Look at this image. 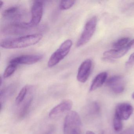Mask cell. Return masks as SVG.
Segmentation results:
<instances>
[{"label":"cell","instance_id":"10","mask_svg":"<svg viewBox=\"0 0 134 134\" xmlns=\"http://www.w3.org/2000/svg\"><path fill=\"white\" fill-rule=\"evenodd\" d=\"M133 112L132 106L127 103H119L116 107L115 114L122 120H127Z\"/></svg>","mask_w":134,"mask_h":134},{"label":"cell","instance_id":"5","mask_svg":"<svg viewBox=\"0 0 134 134\" xmlns=\"http://www.w3.org/2000/svg\"><path fill=\"white\" fill-rule=\"evenodd\" d=\"M32 28L29 23L13 22L5 26L3 32L9 35H21L28 32Z\"/></svg>","mask_w":134,"mask_h":134},{"label":"cell","instance_id":"19","mask_svg":"<svg viewBox=\"0 0 134 134\" xmlns=\"http://www.w3.org/2000/svg\"><path fill=\"white\" fill-rule=\"evenodd\" d=\"M130 41V39L128 37H123L119 39L113 44V47L115 49L121 48L125 47Z\"/></svg>","mask_w":134,"mask_h":134},{"label":"cell","instance_id":"1","mask_svg":"<svg viewBox=\"0 0 134 134\" xmlns=\"http://www.w3.org/2000/svg\"><path fill=\"white\" fill-rule=\"evenodd\" d=\"M40 34H34L22 36L14 39L4 40L1 43V47L4 49L24 48L35 45L43 38Z\"/></svg>","mask_w":134,"mask_h":134},{"label":"cell","instance_id":"16","mask_svg":"<svg viewBox=\"0 0 134 134\" xmlns=\"http://www.w3.org/2000/svg\"><path fill=\"white\" fill-rule=\"evenodd\" d=\"M32 100V97L30 96L29 98H27L25 102H24L23 104L21 106L18 112V116L19 117L22 118L26 115L31 105Z\"/></svg>","mask_w":134,"mask_h":134},{"label":"cell","instance_id":"2","mask_svg":"<svg viewBox=\"0 0 134 134\" xmlns=\"http://www.w3.org/2000/svg\"><path fill=\"white\" fill-rule=\"evenodd\" d=\"M72 44L71 40L65 41L51 55L48 62V66L50 68L54 67L64 59L70 51Z\"/></svg>","mask_w":134,"mask_h":134},{"label":"cell","instance_id":"27","mask_svg":"<svg viewBox=\"0 0 134 134\" xmlns=\"http://www.w3.org/2000/svg\"><path fill=\"white\" fill-rule=\"evenodd\" d=\"M132 98L133 99H134V92L132 93Z\"/></svg>","mask_w":134,"mask_h":134},{"label":"cell","instance_id":"4","mask_svg":"<svg viewBox=\"0 0 134 134\" xmlns=\"http://www.w3.org/2000/svg\"><path fill=\"white\" fill-rule=\"evenodd\" d=\"M97 23V18L95 16L92 17L87 22L80 37L77 42V47L85 45L91 40L96 29Z\"/></svg>","mask_w":134,"mask_h":134},{"label":"cell","instance_id":"13","mask_svg":"<svg viewBox=\"0 0 134 134\" xmlns=\"http://www.w3.org/2000/svg\"><path fill=\"white\" fill-rule=\"evenodd\" d=\"M129 48L126 45L125 47L117 49H111L105 52L103 55L105 58L110 59H118L125 55L129 51Z\"/></svg>","mask_w":134,"mask_h":134},{"label":"cell","instance_id":"25","mask_svg":"<svg viewBox=\"0 0 134 134\" xmlns=\"http://www.w3.org/2000/svg\"><path fill=\"white\" fill-rule=\"evenodd\" d=\"M4 5V3L2 1H0V8L1 9V8H2V7Z\"/></svg>","mask_w":134,"mask_h":134},{"label":"cell","instance_id":"14","mask_svg":"<svg viewBox=\"0 0 134 134\" xmlns=\"http://www.w3.org/2000/svg\"><path fill=\"white\" fill-rule=\"evenodd\" d=\"M107 77L106 72H102L98 74L92 81L89 89L90 91H93L102 87L106 81Z\"/></svg>","mask_w":134,"mask_h":134},{"label":"cell","instance_id":"21","mask_svg":"<svg viewBox=\"0 0 134 134\" xmlns=\"http://www.w3.org/2000/svg\"><path fill=\"white\" fill-rule=\"evenodd\" d=\"M76 3L75 1H62L59 4V8L61 10H67L71 8Z\"/></svg>","mask_w":134,"mask_h":134},{"label":"cell","instance_id":"12","mask_svg":"<svg viewBox=\"0 0 134 134\" xmlns=\"http://www.w3.org/2000/svg\"><path fill=\"white\" fill-rule=\"evenodd\" d=\"M24 10L18 6H12L4 10L3 12V16L7 19H11L18 22L24 16Z\"/></svg>","mask_w":134,"mask_h":134},{"label":"cell","instance_id":"15","mask_svg":"<svg viewBox=\"0 0 134 134\" xmlns=\"http://www.w3.org/2000/svg\"><path fill=\"white\" fill-rule=\"evenodd\" d=\"M15 86L14 85H10L1 91V104H2L15 91Z\"/></svg>","mask_w":134,"mask_h":134},{"label":"cell","instance_id":"24","mask_svg":"<svg viewBox=\"0 0 134 134\" xmlns=\"http://www.w3.org/2000/svg\"><path fill=\"white\" fill-rule=\"evenodd\" d=\"M127 45L130 49L134 48V40L130 41Z\"/></svg>","mask_w":134,"mask_h":134},{"label":"cell","instance_id":"26","mask_svg":"<svg viewBox=\"0 0 134 134\" xmlns=\"http://www.w3.org/2000/svg\"><path fill=\"white\" fill-rule=\"evenodd\" d=\"M86 134H95L93 132L91 131H88L86 132Z\"/></svg>","mask_w":134,"mask_h":134},{"label":"cell","instance_id":"18","mask_svg":"<svg viewBox=\"0 0 134 134\" xmlns=\"http://www.w3.org/2000/svg\"><path fill=\"white\" fill-rule=\"evenodd\" d=\"M18 65L13 64L9 63V65L7 66L4 70L3 74V77L4 78H7L10 77L14 74L17 69Z\"/></svg>","mask_w":134,"mask_h":134},{"label":"cell","instance_id":"17","mask_svg":"<svg viewBox=\"0 0 134 134\" xmlns=\"http://www.w3.org/2000/svg\"><path fill=\"white\" fill-rule=\"evenodd\" d=\"M28 89V87L27 86H25L21 89L15 99V103L16 105H20L25 100L27 94Z\"/></svg>","mask_w":134,"mask_h":134},{"label":"cell","instance_id":"9","mask_svg":"<svg viewBox=\"0 0 134 134\" xmlns=\"http://www.w3.org/2000/svg\"><path fill=\"white\" fill-rule=\"evenodd\" d=\"M106 84L114 93L120 94L124 91V82L121 76L115 75L110 77L107 80Z\"/></svg>","mask_w":134,"mask_h":134},{"label":"cell","instance_id":"22","mask_svg":"<svg viewBox=\"0 0 134 134\" xmlns=\"http://www.w3.org/2000/svg\"><path fill=\"white\" fill-rule=\"evenodd\" d=\"M134 64V52L130 55L128 60L126 63V66H130Z\"/></svg>","mask_w":134,"mask_h":134},{"label":"cell","instance_id":"3","mask_svg":"<svg viewBox=\"0 0 134 134\" xmlns=\"http://www.w3.org/2000/svg\"><path fill=\"white\" fill-rule=\"evenodd\" d=\"M81 125L80 117L76 111L69 112L66 116L63 125L64 134H71L75 131H80Z\"/></svg>","mask_w":134,"mask_h":134},{"label":"cell","instance_id":"7","mask_svg":"<svg viewBox=\"0 0 134 134\" xmlns=\"http://www.w3.org/2000/svg\"><path fill=\"white\" fill-rule=\"evenodd\" d=\"M92 61L87 59L81 63L78 69L77 79L79 82L85 83L87 81L91 71Z\"/></svg>","mask_w":134,"mask_h":134},{"label":"cell","instance_id":"23","mask_svg":"<svg viewBox=\"0 0 134 134\" xmlns=\"http://www.w3.org/2000/svg\"><path fill=\"white\" fill-rule=\"evenodd\" d=\"M120 134H134V127L128 128L123 131Z\"/></svg>","mask_w":134,"mask_h":134},{"label":"cell","instance_id":"6","mask_svg":"<svg viewBox=\"0 0 134 134\" xmlns=\"http://www.w3.org/2000/svg\"><path fill=\"white\" fill-rule=\"evenodd\" d=\"M43 13V3L40 1H34L31 9V20L29 22L31 27L37 26L41 21Z\"/></svg>","mask_w":134,"mask_h":134},{"label":"cell","instance_id":"11","mask_svg":"<svg viewBox=\"0 0 134 134\" xmlns=\"http://www.w3.org/2000/svg\"><path fill=\"white\" fill-rule=\"evenodd\" d=\"M72 106V102L70 100H64L55 106L49 113L50 118L56 117L62 115L63 114L70 111Z\"/></svg>","mask_w":134,"mask_h":134},{"label":"cell","instance_id":"20","mask_svg":"<svg viewBox=\"0 0 134 134\" xmlns=\"http://www.w3.org/2000/svg\"><path fill=\"white\" fill-rule=\"evenodd\" d=\"M122 120H121L119 117L116 114L114 115V118L113 127L114 130L116 132H119L121 131L123 128V124Z\"/></svg>","mask_w":134,"mask_h":134},{"label":"cell","instance_id":"8","mask_svg":"<svg viewBox=\"0 0 134 134\" xmlns=\"http://www.w3.org/2000/svg\"><path fill=\"white\" fill-rule=\"evenodd\" d=\"M41 55H24L11 59L9 63L19 65H32L38 62L43 59Z\"/></svg>","mask_w":134,"mask_h":134}]
</instances>
